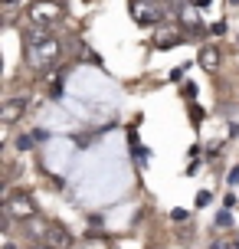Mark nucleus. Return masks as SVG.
I'll return each instance as SVG.
<instances>
[{"instance_id": "0eeeda50", "label": "nucleus", "mask_w": 239, "mask_h": 249, "mask_svg": "<svg viewBox=\"0 0 239 249\" xmlns=\"http://www.w3.org/2000/svg\"><path fill=\"white\" fill-rule=\"evenodd\" d=\"M200 66L213 72L216 66H220V56H216V50H203V53H200Z\"/></svg>"}, {"instance_id": "1a4fd4ad", "label": "nucleus", "mask_w": 239, "mask_h": 249, "mask_svg": "<svg viewBox=\"0 0 239 249\" xmlns=\"http://www.w3.org/2000/svg\"><path fill=\"white\" fill-rule=\"evenodd\" d=\"M213 249H226V243H213Z\"/></svg>"}, {"instance_id": "9d476101", "label": "nucleus", "mask_w": 239, "mask_h": 249, "mask_svg": "<svg viewBox=\"0 0 239 249\" xmlns=\"http://www.w3.org/2000/svg\"><path fill=\"white\" fill-rule=\"evenodd\" d=\"M3 249H17V246H13V243H3Z\"/></svg>"}, {"instance_id": "6e6552de", "label": "nucleus", "mask_w": 239, "mask_h": 249, "mask_svg": "<svg viewBox=\"0 0 239 249\" xmlns=\"http://www.w3.org/2000/svg\"><path fill=\"white\" fill-rule=\"evenodd\" d=\"M33 249H56V246H52V243H46V246H33Z\"/></svg>"}, {"instance_id": "f03ea898", "label": "nucleus", "mask_w": 239, "mask_h": 249, "mask_svg": "<svg viewBox=\"0 0 239 249\" xmlns=\"http://www.w3.org/2000/svg\"><path fill=\"white\" fill-rule=\"evenodd\" d=\"M30 23L33 26H52L63 20V3H56V0H36V3H30Z\"/></svg>"}, {"instance_id": "39448f33", "label": "nucleus", "mask_w": 239, "mask_h": 249, "mask_svg": "<svg viewBox=\"0 0 239 249\" xmlns=\"http://www.w3.org/2000/svg\"><path fill=\"white\" fill-rule=\"evenodd\" d=\"M131 13H135V17H138V23H154V20H157V10H154L151 3H144V0H131Z\"/></svg>"}, {"instance_id": "9b49d317", "label": "nucleus", "mask_w": 239, "mask_h": 249, "mask_svg": "<svg viewBox=\"0 0 239 249\" xmlns=\"http://www.w3.org/2000/svg\"><path fill=\"white\" fill-rule=\"evenodd\" d=\"M229 3H233V7H239V0H229Z\"/></svg>"}, {"instance_id": "423d86ee", "label": "nucleus", "mask_w": 239, "mask_h": 249, "mask_svg": "<svg viewBox=\"0 0 239 249\" xmlns=\"http://www.w3.org/2000/svg\"><path fill=\"white\" fill-rule=\"evenodd\" d=\"M46 239H50V243H56V246H59V249L72 246V236L66 233L63 226H50V233H46Z\"/></svg>"}, {"instance_id": "7ed1b4c3", "label": "nucleus", "mask_w": 239, "mask_h": 249, "mask_svg": "<svg viewBox=\"0 0 239 249\" xmlns=\"http://www.w3.org/2000/svg\"><path fill=\"white\" fill-rule=\"evenodd\" d=\"M3 216L7 220H33L36 216V203H33V197L17 194V197H10L3 203Z\"/></svg>"}, {"instance_id": "20e7f679", "label": "nucleus", "mask_w": 239, "mask_h": 249, "mask_svg": "<svg viewBox=\"0 0 239 249\" xmlns=\"http://www.w3.org/2000/svg\"><path fill=\"white\" fill-rule=\"evenodd\" d=\"M23 112H26V99H7V102H3L0 118H3V124H17Z\"/></svg>"}, {"instance_id": "f257e3e1", "label": "nucleus", "mask_w": 239, "mask_h": 249, "mask_svg": "<svg viewBox=\"0 0 239 249\" xmlns=\"http://www.w3.org/2000/svg\"><path fill=\"white\" fill-rule=\"evenodd\" d=\"M59 56H63V46H59L56 36H50V33H33V36H30V46H26V59H30V66L50 69Z\"/></svg>"}]
</instances>
